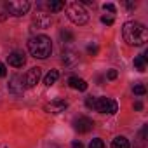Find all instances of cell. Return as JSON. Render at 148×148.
I'll return each mask as SVG.
<instances>
[{"label":"cell","instance_id":"1","mask_svg":"<svg viewBox=\"0 0 148 148\" xmlns=\"http://www.w3.org/2000/svg\"><path fill=\"white\" fill-rule=\"evenodd\" d=\"M122 35H124V40L129 45H136V47L143 45L148 40V30L145 28V25H141L138 21H127V23H124Z\"/></svg>","mask_w":148,"mask_h":148},{"label":"cell","instance_id":"2","mask_svg":"<svg viewBox=\"0 0 148 148\" xmlns=\"http://www.w3.org/2000/svg\"><path fill=\"white\" fill-rule=\"evenodd\" d=\"M28 52L37 59H47L52 52V42L45 35H37L28 40Z\"/></svg>","mask_w":148,"mask_h":148},{"label":"cell","instance_id":"3","mask_svg":"<svg viewBox=\"0 0 148 148\" xmlns=\"http://www.w3.org/2000/svg\"><path fill=\"white\" fill-rule=\"evenodd\" d=\"M66 16H68V19H70L73 25H79V26H82V25H86V23L89 21L87 11H86L79 2H70V4L66 5Z\"/></svg>","mask_w":148,"mask_h":148},{"label":"cell","instance_id":"4","mask_svg":"<svg viewBox=\"0 0 148 148\" xmlns=\"http://www.w3.org/2000/svg\"><path fill=\"white\" fill-rule=\"evenodd\" d=\"M30 7H32V4L28 2V0H11V2L5 4L7 12H9L11 16H16V18L25 16V14L30 11Z\"/></svg>","mask_w":148,"mask_h":148},{"label":"cell","instance_id":"5","mask_svg":"<svg viewBox=\"0 0 148 148\" xmlns=\"http://www.w3.org/2000/svg\"><path fill=\"white\" fill-rule=\"evenodd\" d=\"M94 110H98L99 113H110V115H113V113H117L119 105H117V101H113L110 98H96Z\"/></svg>","mask_w":148,"mask_h":148},{"label":"cell","instance_id":"6","mask_svg":"<svg viewBox=\"0 0 148 148\" xmlns=\"http://www.w3.org/2000/svg\"><path fill=\"white\" fill-rule=\"evenodd\" d=\"M26 86H25V79L21 75H12L9 80V92L14 96H23Z\"/></svg>","mask_w":148,"mask_h":148},{"label":"cell","instance_id":"7","mask_svg":"<svg viewBox=\"0 0 148 148\" xmlns=\"http://www.w3.org/2000/svg\"><path fill=\"white\" fill-rule=\"evenodd\" d=\"M40 79H42V70L38 66H33V68L28 70L26 77H25V86L26 87H35L40 82Z\"/></svg>","mask_w":148,"mask_h":148},{"label":"cell","instance_id":"8","mask_svg":"<svg viewBox=\"0 0 148 148\" xmlns=\"http://www.w3.org/2000/svg\"><path fill=\"white\" fill-rule=\"evenodd\" d=\"M73 125H75V131H77V132L86 134V132H89V131L94 127V122H92L89 117H79L75 122H73Z\"/></svg>","mask_w":148,"mask_h":148},{"label":"cell","instance_id":"9","mask_svg":"<svg viewBox=\"0 0 148 148\" xmlns=\"http://www.w3.org/2000/svg\"><path fill=\"white\" fill-rule=\"evenodd\" d=\"M7 61H9V64L14 66V68H23L25 63H26V56H25L23 52H19V51H14V52L9 54Z\"/></svg>","mask_w":148,"mask_h":148},{"label":"cell","instance_id":"10","mask_svg":"<svg viewBox=\"0 0 148 148\" xmlns=\"http://www.w3.org/2000/svg\"><path fill=\"white\" fill-rule=\"evenodd\" d=\"M66 106H68V103L64 99H52L51 103L45 105V112H49V113H61V112L66 110Z\"/></svg>","mask_w":148,"mask_h":148},{"label":"cell","instance_id":"11","mask_svg":"<svg viewBox=\"0 0 148 148\" xmlns=\"http://www.w3.org/2000/svg\"><path fill=\"white\" fill-rule=\"evenodd\" d=\"M52 25V18L49 16V14H44V12H38L37 16H35V19H33V26H37V28H40V30H45V28H49Z\"/></svg>","mask_w":148,"mask_h":148},{"label":"cell","instance_id":"12","mask_svg":"<svg viewBox=\"0 0 148 148\" xmlns=\"http://www.w3.org/2000/svg\"><path fill=\"white\" fill-rule=\"evenodd\" d=\"M63 63H64V66H75L79 61H80V58H79V52H75V51H64L63 52Z\"/></svg>","mask_w":148,"mask_h":148},{"label":"cell","instance_id":"13","mask_svg":"<svg viewBox=\"0 0 148 148\" xmlns=\"http://www.w3.org/2000/svg\"><path fill=\"white\" fill-rule=\"evenodd\" d=\"M68 84H70L71 89H77V91H86L87 89V82L84 79H79V77H70Z\"/></svg>","mask_w":148,"mask_h":148},{"label":"cell","instance_id":"14","mask_svg":"<svg viewBox=\"0 0 148 148\" xmlns=\"http://www.w3.org/2000/svg\"><path fill=\"white\" fill-rule=\"evenodd\" d=\"M112 148H131V143L125 136H117L112 141Z\"/></svg>","mask_w":148,"mask_h":148},{"label":"cell","instance_id":"15","mask_svg":"<svg viewBox=\"0 0 148 148\" xmlns=\"http://www.w3.org/2000/svg\"><path fill=\"white\" fill-rule=\"evenodd\" d=\"M58 77H59V71H58V70H51L47 75L44 77V84H45L47 87H51V86H54V84H56Z\"/></svg>","mask_w":148,"mask_h":148},{"label":"cell","instance_id":"16","mask_svg":"<svg viewBox=\"0 0 148 148\" xmlns=\"http://www.w3.org/2000/svg\"><path fill=\"white\" fill-rule=\"evenodd\" d=\"M47 7H49V11H52V12H58V11L64 9V2H63V0H51V2L47 4Z\"/></svg>","mask_w":148,"mask_h":148},{"label":"cell","instance_id":"17","mask_svg":"<svg viewBox=\"0 0 148 148\" xmlns=\"http://www.w3.org/2000/svg\"><path fill=\"white\" fill-rule=\"evenodd\" d=\"M134 68H136L138 71H145V70H146V59L143 58V54L134 58Z\"/></svg>","mask_w":148,"mask_h":148},{"label":"cell","instance_id":"18","mask_svg":"<svg viewBox=\"0 0 148 148\" xmlns=\"http://www.w3.org/2000/svg\"><path fill=\"white\" fill-rule=\"evenodd\" d=\"M59 38H61L63 44H71L73 42V33L68 32V30H61L59 32Z\"/></svg>","mask_w":148,"mask_h":148},{"label":"cell","instance_id":"19","mask_svg":"<svg viewBox=\"0 0 148 148\" xmlns=\"http://www.w3.org/2000/svg\"><path fill=\"white\" fill-rule=\"evenodd\" d=\"M132 91H134L136 96H145V94H146V87H145L143 84H136V86L132 87Z\"/></svg>","mask_w":148,"mask_h":148},{"label":"cell","instance_id":"20","mask_svg":"<svg viewBox=\"0 0 148 148\" xmlns=\"http://www.w3.org/2000/svg\"><path fill=\"white\" fill-rule=\"evenodd\" d=\"M89 148H105V143H103V139H101V138H94V139L91 141Z\"/></svg>","mask_w":148,"mask_h":148},{"label":"cell","instance_id":"21","mask_svg":"<svg viewBox=\"0 0 148 148\" xmlns=\"http://www.w3.org/2000/svg\"><path fill=\"white\" fill-rule=\"evenodd\" d=\"M7 16H9V12H7L5 5H0V21H5V19H7Z\"/></svg>","mask_w":148,"mask_h":148},{"label":"cell","instance_id":"22","mask_svg":"<svg viewBox=\"0 0 148 148\" xmlns=\"http://www.w3.org/2000/svg\"><path fill=\"white\" fill-rule=\"evenodd\" d=\"M119 77V71L117 70H108V73H106V79L108 80H115Z\"/></svg>","mask_w":148,"mask_h":148},{"label":"cell","instance_id":"23","mask_svg":"<svg viewBox=\"0 0 148 148\" xmlns=\"http://www.w3.org/2000/svg\"><path fill=\"white\" fill-rule=\"evenodd\" d=\"M86 106H87V108H94V106H96V98L89 96V98L86 99Z\"/></svg>","mask_w":148,"mask_h":148},{"label":"cell","instance_id":"24","mask_svg":"<svg viewBox=\"0 0 148 148\" xmlns=\"http://www.w3.org/2000/svg\"><path fill=\"white\" fill-rule=\"evenodd\" d=\"M103 9H105V11H108V12H112V14H113V12L117 11L113 4H103Z\"/></svg>","mask_w":148,"mask_h":148},{"label":"cell","instance_id":"25","mask_svg":"<svg viewBox=\"0 0 148 148\" xmlns=\"http://www.w3.org/2000/svg\"><path fill=\"white\" fill-rule=\"evenodd\" d=\"M5 75H7V68H5L4 63H0V79H4Z\"/></svg>","mask_w":148,"mask_h":148},{"label":"cell","instance_id":"26","mask_svg":"<svg viewBox=\"0 0 148 148\" xmlns=\"http://www.w3.org/2000/svg\"><path fill=\"white\" fill-rule=\"evenodd\" d=\"M87 52H89V54H92V56H94V54H98V45H94V44H92V45H89V47H87Z\"/></svg>","mask_w":148,"mask_h":148},{"label":"cell","instance_id":"27","mask_svg":"<svg viewBox=\"0 0 148 148\" xmlns=\"http://www.w3.org/2000/svg\"><path fill=\"white\" fill-rule=\"evenodd\" d=\"M101 23H105V25L110 26V25H113V18H106V16H103V18H101Z\"/></svg>","mask_w":148,"mask_h":148},{"label":"cell","instance_id":"28","mask_svg":"<svg viewBox=\"0 0 148 148\" xmlns=\"http://www.w3.org/2000/svg\"><path fill=\"white\" fill-rule=\"evenodd\" d=\"M71 148H84V145H82L80 141H77V139H75V141L71 143Z\"/></svg>","mask_w":148,"mask_h":148},{"label":"cell","instance_id":"29","mask_svg":"<svg viewBox=\"0 0 148 148\" xmlns=\"http://www.w3.org/2000/svg\"><path fill=\"white\" fill-rule=\"evenodd\" d=\"M134 110H138V112L143 110V103H141V101H136V103H134Z\"/></svg>","mask_w":148,"mask_h":148},{"label":"cell","instance_id":"30","mask_svg":"<svg viewBox=\"0 0 148 148\" xmlns=\"http://www.w3.org/2000/svg\"><path fill=\"white\" fill-rule=\"evenodd\" d=\"M79 4H80V5H82V4H86V5H91V4H94V0H80Z\"/></svg>","mask_w":148,"mask_h":148},{"label":"cell","instance_id":"31","mask_svg":"<svg viewBox=\"0 0 148 148\" xmlns=\"http://www.w3.org/2000/svg\"><path fill=\"white\" fill-rule=\"evenodd\" d=\"M125 5H127V9H136V4L134 2H125Z\"/></svg>","mask_w":148,"mask_h":148}]
</instances>
